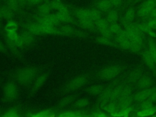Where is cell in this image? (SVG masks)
Here are the masks:
<instances>
[{
	"mask_svg": "<svg viewBox=\"0 0 156 117\" xmlns=\"http://www.w3.org/2000/svg\"><path fill=\"white\" fill-rule=\"evenodd\" d=\"M123 69V66L119 65H110L102 69L98 73V76L105 80H110L116 77Z\"/></svg>",
	"mask_w": 156,
	"mask_h": 117,
	"instance_id": "6da1fadb",
	"label": "cell"
},
{
	"mask_svg": "<svg viewBox=\"0 0 156 117\" xmlns=\"http://www.w3.org/2000/svg\"><path fill=\"white\" fill-rule=\"evenodd\" d=\"M156 7V0H146L138 7L136 14L141 18H146Z\"/></svg>",
	"mask_w": 156,
	"mask_h": 117,
	"instance_id": "7a4b0ae2",
	"label": "cell"
},
{
	"mask_svg": "<svg viewBox=\"0 0 156 117\" xmlns=\"http://www.w3.org/2000/svg\"><path fill=\"white\" fill-rule=\"evenodd\" d=\"M135 15H136V12L133 7H129L127 9H126L125 13L121 20V23L122 26L124 27H126L129 24L133 23Z\"/></svg>",
	"mask_w": 156,
	"mask_h": 117,
	"instance_id": "3957f363",
	"label": "cell"
},
{
	"mask_svg": "<svg viewBox=\"0 0 156 117\" xmlns=\"http://www.w3.org/2000/svg\"><path fill=\"white\" fill-rule=\"evenodd\" d=\"M35 70L32 68H27L21 70L18 74V79L21 82H27L30 80L35 75Z\"/></svg>",
	"mask_w": 156,
	"mask_h": 117,
	"instance_id": "277c9868",
	"label": "cell"
},
{
	"mask_svg": "<svg viewBox=\"0 0 156 117\" xmlns=\"http://www.w3.org/2000/svg\"><path fill=\"white\" fill-rule=\"evenodd\" d=\"M143 59L144 62H145V63L147 65V66L149 67V68L155 73L156 63H155L154 58L152 57L151 53L149 52V51L148 49L145 51L143 53Z\"/></svg>",
	"mask_w": 156,
	"mask_h": 117,
	"instance_id": "5b68a950",
	"label": "cell"
},
{
	"mask_svg": "<svg viewBox=\"0 0 156 117\" xmlns=\"http://www.w3.org/2000/svg\"><path fill=\"white\" fill-rule=\"evenodd\" d=\"M152 84L151 77L147 75H142L141 77L135 83L136 86L140 90L150 88Z\"/></svg>",
	"mask_w": 156,
	"mask_h": 117,
	"instance_id": "8992f818",
	"label": "cell"
},
{
	"mask_svg": "<svg viewBox=\"0 0 156 117\" xmlns=\"http://www.w3.org/2000/svg\"><path fill=\"white\" fill-rule=\"evenodd\" d=\"M94 6L102 12L107 13L110 12L113 7L109 0H99L95 3Z\"/></svg>",
	"mask_w": 156,
	"mask_h": 117,
	"instance_id": "52a82bcc",
	"label": "cell"
},
{
	"mask_svg": "<svg viewBox=\"0 0 156 117\" xmlns=\"http://www.w3.org/2000/svg\"><path fill=\"white\" fill-rule=\"evenodd\" d=\"M143 70L141 68H135L132 70L128 76V80L129 82L135 83L136 81L141 77Z\"/></svg>",
	"mask_w": 156,
	"mask_h": 117,
	"instance_id": "ba28073f",
	"label": "cell"
},
{
	"mask_svg": "<svg viewBox=\"0 0 156 117\" xmlns=\"http://www.w3.org/2000/svg\"><path fill=\"white\" fill-rule=\"evenodd\" d=\"M7 37L9 38V40L10 41V43H12L13 45L18 46L23 44L21 37H19L15 31L8 32Z\"/></svg>",
	"mask_w": 156,
	"mask_h": 117,
	"instance_id": "9c48e42d",
	"label": "cell"
},
{
	"mask_svg": "<svg viewBox=\"0 0 156 117\" xmlns=\"http://www.w3.org/2000/svg\"><path fill=\"white\" fill-rule=\"evenodd\" d=\"M6 96L9 98H14L17 94V88L13 83H9L5 88Z\"/></svg>",
	"mask_w": 156,
	"mask_h": 117,
	"instance_id": "30bf717a",
	"label": "cell"
},
{
	"mask_svg": "<svg viewBox=\"0 0 156 117\" xmlns=\"http://www.w3.org/2000/svg\"><path fill=\"white\" fill-rule=\"evenodd\" d=\"M147 39H148V43H147L148 50L151 53L156 63V41L150 37H148Z\"/></svg>",
	"mask_w": 156,
	"mask_h": 117,
	"instance_id": "8fae6325",
	"label": "cell"
},
{
	"mask_svg": "<svg viewBox=\"0 0 156 117\" xmlns=\"http://www.w3.org/2000/svg\"><path fill=\"white\" fill-rule=\"evenodd\" d=\"M156 113V105H154L145 109L140 110L136 112V115L141 116H150Z\"/></svg>",
	"mask_w": 156,
	"mask_h": 117,
	"instance_id": "7c38bea8",
	"label": "cell"
},
{
	"mask_svg": "<svg viewBox=\"0 0 156 117\" xmlns=\"http://www.w3.org/2000/svg\"><path fill=\"white\" fill-rule=\"evenodd\" d=\"M136 26H138V27L145 34H150L151 35V36H155L154 35V33L153 32V30L151 29L147 25V23L145 22H141V23H136Z\"/></svg>",
	"mask_w": 156,
	"mask_h": 117,
	"instance_id": "4fadbf2b",
	"label": "cell"
},
{
	"mask_svg": "<svg viewBox=\"0 0 156 117\" xmlns=\"http://www.w3.org/2000/svg\"><path fill=\"white\" fill-rule=\"evenodd\" d=\"M86 79L85 77H78L77 79H75L73 80L68 85V87L69 89H74L78 88L80 86H82L85 82Z\"/></svg>",
	"mask_w": 156,
	"mask_h": 117,
	"instance_id": "5bb4252c",
	"label": "cell"
},
{
	"mask_svg": "<svg viewBox=\"0 0 156 117\" xmlns=\"http://www.w3.org/2000/svg\"><path fill=\"white\" fill-rule=\"evenodd\" d=\"M110 24V23L108 21L107 18L104 19L101 18L95 21V26H96V27L99 30L107 28L108 27Z\"/></svg>",
	"mask_w": 156,
	"mask_h": 117,
	"instance_id": "9a60e30c",
	"label": "cell"
},
{
	"mask_svg": "<svg viewBox=\"0 0 156 117\" xmlns=\"http://www.w3.org/2000/svg\"><path fill=\"white\" fill-rule=\"evenodd\" d=\"M97 40L98 41V42H99L100 43L104 44V45H107V46H113V47H115V48H118V46L116 44V43L114 41H112L111 40L103 36H100L98 37L97 38Z\"/></svg>",
	"mask_w": 156,
	"mask_h": 117,
	"instance_id": "2e32d148",
	"label": "cell"
},
{
	"mask_svg": "<svg viewBox=\"0 0 156 117\" xmlns=\"http://www.w3.org/2000/svg\"><path fill=\"white\" fill-rule=\"evenodd\" d=\"M107 19L110 23H116L118 19V12L116 10H111L107 13Z\"/></svg>",
	"mask_w": 156,
	"mask_h": 117,
	"instance_id": "e0dca14e",
	"label": "cell"
},
{
	"mask_svg": "<svg viewBox=\"0 0 156 117\" xmlns=\"http://www.w3.org/2000/svg\"><path fill=\"white\" fill-rule=\"evenodd\" d=\"M27 28L29 32L32 34H40L41 33H43L40 24H30L28 26Z\"/></svg>",
	"mask_w": 156,
	"mask_h": 117,
	"instance_id": "ac0fdd59",
	"label": "cell"
},
{
	"mask_svg": "<svg viewBox=\"0 0 156 117\" xmlns=\"http://www.w3.org/2000/svg\"><path fill=\"white\" fill-rule=\"evenodd\" d=\"M110 30L115 35H117L118 34H119L122 30V29L121 28V26L119 25L118 24H117L116 23H110V24L109 25L108 27Z\"/></svg>",
	"mask_w": 156,
	"mask_h": 117,
	"instance_id": "d6986e66",
	"label": "cell"
},
{
	"mask_svg": "<svg viewBox=\"0 0 156 117\" xmlns=\"http://www.w3.org/2000/svg\"><path fill=\"white\" fill-rule=\"evenodd\" d=\"M102 15V11L99 9L90 10V18L93 21H96V20L101 18Z\"/></svg>",
	"mask_w": 156,
	"mask_h": 117,
	"instance_id": "ffe728a7",
	"label": "cell"
},
{
	"mask_svg": "<svg viewBox=\"0 0 156 117\" xmlns=\"http://www.w3.org/2000/svg\"><path fill=\"white\" fill-rule=\"evenodd\" d=\"M7 5L13 12L21 6L18 0H7Z\"/></svg>",
	"mask_w": 156,
	"mask_h": 117,
	"instance_id": "44dd1931",
	"label": "cell"
},
{
	"mask_svg": "<svg viewBox=\"0 0 156 117\" xmlns=\"http://www.w3.org/2000/svg\"><path fill=\"white\" fill-rule=\"evenodd\" d=\"M103 90H104V87L99 85H93L89 88L90 93L93 95L100 94Z\"/></svg>",
	"mask_w": 156,
	"mask_h": 117,
	"instance_id": "7402d4cb",
	"label": "cell"
},
{
	"mask_svg": "<svg viewBox=\"0 0 156 117\" xmlns=\"http://www.w3.org/2000/svg\"><path fill=\"white\" fill-rule=\"evenodd\" d=\"M99 32L101 33V35L107 38H108L110 40H112L114 39L115 37V35L110 30V29L107 27V28H105L101 30H99Z\"/></svg>",
	"mask_w": 156,
	"mask_h": 117,
	"instance_id": "603a6c76",
	"label": "cell"
},
{
	"mask_svg": "<svg viewBox=\"0 0 156 117\" xmlns=\"http://www.w3.org/2000/svg\"><path fill=\"white\" fill-rule=\"evenodd\" d=\"M1 10L2 17L6 18H10L12 16L13 13V11L12 10L10 9H9L8 7L2 8L1 9Z\"/></svg>",
	"mask_w": 156,
	"mask_h": 117,
	"instance_id": "cb8c5ba5",
	"label": "cell"
},
{
	"mask_svg": "<svg viewBox=\"0 0 156 117\" xmlns=\"http://www.w3.org/2000/svg\"><path fill=\"white\" fill-rule=\"evenodd\" d=\"M32 33H24L23 34L21 38L23 40V43H26V44H29L30 43H31V41H32L33 39V37H32Z\"/></svg>",
	"mask_w": 156,
	"mask_h": 117,
	"instance_id": "d4e9b609",
	"label": "cell"
},
{
	"mask_svg": "<svg viewBox=\"0 0 156 117\" xmlns=\"http://www.w3.org/2000/svg\"><path fill=\"white\" fill-rule=\"evenodd\" d=\"M17 28V26L15 23L13 21H9L6 26H5V30L8 32H11V31H15Z\"/></svg>",
	"mask_w": 156,
	"mask_h": 117,
	"instance_id": "484cf974",
	"label": "cell"
},
{
	"mask_svg": "<svg viewBox=\"0 0 156 117\" xmlns=\"http://www.w3.org/2000/svg\"><path fill=\"white\" fill-rule=\"evenodd\" d=\"M45 79H46L45 75H42V76H41L37 80V82H36L35 85V88H38V87H40L43 84V83L44 82Z\"/></svg>",
	"mask_w": 156,
	"mask_h": 117,
	"instance_id": "4316f807",
	"label": "cell"
},
{
	"mask_svg": "<svg viewBox=\"0 0 156 117\" xmlns=\"http://www.w3.org/2000/svg\"><path fill=\"white\" fill-rule=\"evenodd\" d=\"M88 101L87 99H82L76 102V105L78 107L83 108V107H85V106H87L88 105Z\"/></svg>",
	"mask_w": 156,
	"mask_h": 117,
	"instance_id": "83f0119b",
	"label": "cell"
},
{
	"mask_svg": "<svg viewBox=\"0 0 156 117\" xmlns=\"http://www.w3.org/2000/svg\"><path fill=\"white\" fill-rule=\"evenodd\" d=\"M82 115H82L80 112H68L65 113L60 115V116H82Z\"/></svg>",
	"mask_w": 156,
	"mask_h": 117,
	"instance_id": "f1b7e54d",
	"label": "cell"
},
{
	"mask_svg": "<svg viewBox=\"0 0 156 117\" xmlns=\"http://www.w3.org/2000/svg\"><path fill=\"white\" fill-rule=\"evenodd\" d=\"M113 7L116 8H120L122 5V0H109Z\"/></svg>",
	"mask_w": 156,
	"mask_h": 117,
	"instance_id": "f546056e",
	"label": "cell"
},
{
	"mask_svg": "<svg viewBox=\"0 0 156 117\" xmlns=\"http://www.w3.org/2000/svg\"><path fill=\"white\" fill-rule=\"evenodd\" d=\"M18 115V114L17 112L15 111L14 110H11L10 111L7 112L5 114V116H16Z\"/></svg>",
	"mask_w": 156,
	"mask_h": 117,
	"instance_id": "4dcf8cb0",
	"label": "cell"
},
{
	"mask_svg": "<svg viewBox=\"0 0 156 117\" xmlns=\"http://www.w3.org/2000/svg\"><path fill=\"white\" fill-rule=\"evenodd\" d=\"M61 29H62V33L63 34H69L72 31V29L68 26L63 27Z\"/></svg>",
	"mask_w": 156,
	"mask_h": 117,
	"instance_id": "1f68e13d",
	"label": "cell"
},
{
	"mask_svg": "<svg viewBox=\"0 0 156 117\" xmlns=\"http://www.w3.org/2000/svg\"><path fill=\"white\" fill-rule=\"evenodd\" d=\"M91 115L94 116H107L104 113H103L102 112H100V111L95 112Z\"/></svg>",
	"mask_w": 156,
	"mask_h": 117,
	"instance_id": "d6a6232c",
	"label": "cell"
},
{
	"mask_svg": "<svg viewBox=\"0 0 156 117\" xmlns=\"http://www.w3.org/2000/svg\"><path fill=\"white\" fill-rule=\"evenodd\" d=\"M156 18V7L151 12L149 15L146 18V19H149V18Z\"/></svg>",
	"mask_w": 156,
	"mask_h": 117,
	"instance_id": "836d02e7",
	"label": "cell"
},
{
	"mask_svg": "<svg viewBox=\"0 0 156 117\" xmlns=\"http://www.w3.org/2000/svg\"><path fill=\"white\" fill-rule=\"evenodd\" d=\"M51 111L49 110H46L44 112H40L39 113L35 115V116H46L48 115L49 113H51V112H50Z\"/></svg>",
	"mask_w": 156,
	"mask_h": 117,
	"instance_id": "e575fe53",
	"label": "cell"
},
{
	"mask_svg": "<svg viewBox=\"0 0 156 117\" xmlns=\"http://www.w3.org/2000/svg\"><path fill=\"white\" fill-rule=\"evenodd\" d=\"M70 101H71V99H70L69 98H65V99L62 102V104H63V105L67 104L68 103H69V102H70Z\"/></svg>",
	"mask_w": 156,
	"mask_h": 117,
	"instance_id": "d590c367",
	"label": "cell"
},
{
	"mask_svg": "<svg viewBox=\"0 0 156 117\" xmlns=\"http://www.w3.org/2000/svg\"><path fill=\"white\" fill-rule=\"evenodd\" d=\"M18 1H19V2H20V4H21V6H22V5H25V4H27V0H18Z\"/></svg>",
	"mask_w": 156,
	"mask_h": 117,
	"instance_id": "8d00e7d4",
	"label": "cell"
},
{
	"mask_svg": "<svg viewBox=\"0 0 156 117\" xmlns=\"http://www.w3.org/2000/svg\"><path fill=\"white\" fill-rule=\"evenodd\" d=\"M4 46L1 44V43H0V51H3L4 50Z\"/></svg>",
	"mask_w": 156,
	"mask_h": 117,
	"instance_id": "74e56055",
	"label": "cell"
},
{
	"mask_svg": "<svg viewBox=\"0 0 156 117\" xmlns=\"http://www.w3.org/2000/svg\"><path fill=\"white\" fill-rule=\"evenodd\" d=\"M130 1H133L134 2H137V1H138V0H130Z\"/></svg>",
	"mask_w": 156,
	"mask_h": 117,
	"instance_id": "f35d334b",
	"label": "cell"
},
{
	"mask_svg": "<svg viewBox=\"0 0 156 117\" xmlns=\"http://www.w3.org/2000/svg\"><path fill=\"white\" fill-rule=\"evenodd\" d=\"M41 1H46V0H41Z\"/></svg>",
	"mask_w": 156,
	"mask_h": 117,
	"instance_id": "ab89813d",
	"label": "cell"
},
{
	"mask_svg": "<svg viewBox=\"0 0 156 117\" xmlns=\"http://www.w3.org/2000/svg\"><path fill=\"white\" fill-rule=\"evenodd\" d=\"M155 73H156V71H155Z\"/></svg>",
	"mask_w": 156,
	"mask_h": 117,
	"instance_id": "60d3db41",
	"label": "cell"
}]
</instances>
